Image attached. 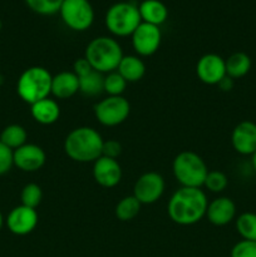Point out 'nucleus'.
<instances>
[{"mask_svg": "<svg viewBox=\"0 0 256 257\" xmlns=\"http://www.w3.org/2000/svg\"><path fill=\"white\" fill-rule=\"evenodd\" d=\"M208 201L201 188L181 187L171 196L167 212L171 220L181 226L195 225L206 216Z\"/></svg>", "mask_w": 256, "mask_h": 257, "instance_id": "1", "label": "nucleus"}, {"mask_svg": "<svg viewBox=\"0 0 256 257\" xmlns=\"http://www.w3.org/2000/svg\"><path fill=\"white\" fill-rule=\"evenodd\" d=\"M103 142L102 136L94 128L78 127L65 138L64 152L75 162H95L102 156Z\"/></svg>", "mask_w": 256, "mask_h": 257, "instance_id": "2", "label": "nucleus"}, {"mask_svg": "<svg viewBox=\"0 0 256 257\" xmlns=\"http://www.w3.org/2000/svg\"><path fill=\"white\" fill-rule=\"evenodd\" d=\"M85 59L90 67L99 73H110L117 70L123 58L119 43L109 37L94 38L85 48Z\"/></svg>", "mask_w": 256, "mask_h": 257, "instance_id": "3", "label": "nucleus"}, {"mask_svg": "<svg viewBox=\"0 0 256 257\" xmlns=\"http://www.w3.org/2000/svg\"><path fill=\"white\" fill-rule=\"evenodd\" d=\"M52 74L43 67H30L18 79L17 92L30 105L52 94Z\"/></svg>", "mask_w": 256, "mask_h": 257, "instance_id": "4", "label": "nucleus"}, {"mask_svg": "<svg viewBox=\"0 0 256 257\" xmlns=\"http://www.w3.org/2000/svg\"><path fill=\"white\" fill-rule=\"evenodd\" d=\"M172 171L176 180L182 187L201 188L208 173L205 161L195 152L183 151L178 153L172 163Z\"/></svg>", "mask_w": 256, "mask_h": 257, "instance_id": "5", "label": "nucleus"}, {"mask_svg": "<svg viewBox=\"0 0 256 257\" xmlns=\"http://www.w3.org/2000/svg\"><path fill=\"white\" fill-rule=\"evenodd\" d=\"M142 23L138 5L131 2L113 4L105 14V27L117 37H128Z\"/></svg>", "mask_w": 256, "mask_h": 257, "instance_id": "6", "label": "nucleus"}, {"mask_svg": "<svg viewBox=\"0 0 256 257\" xmlns=\"http://www.w3.org/2000/svg\"><path fill=\"white\" fill-rule=\"evenodd\" d=\"M59 14L63 23L74 32L89 29L94 20V10L88 0H64Z\"/></svg>", "mask_w": 256, "mask_h": 257, "instance_id": "7", "label": "nucleus"}, {"mask_svg": "<svg viewBox=\"0 0 256 257\" xmlns=\"http://www.w3.org/2000/svg\"><path fill=\"white\" fill-rule=\"evenodd\" d=\"M130 102L122 95H108L94 105L95 118L105 127H115L128 118Z\"/></svg>", "mask_w": 256, "mask_h": 257, "instance_id": "8", "label": "nucleus"}, {"mask_svg": "<svg viewBox=\"0 0 256 257\" xmlns=\"http://www.w3.org/2000/svg\"><path fill=\"white\" fill-rule=\"evenodd\" d=\"M165 192V180L157 172L143 173L135 183L133 196L142 205L157 202Z\"/></svg>", "mask_w": 256, "mask_h": 257, "instance_id": "9", "label": "nucleus"}, {"mask_svg": "<svg viewBox=\"0 0 256 257\" xmlns=\"http://www.w3.org/2000/svg\"><path fill=\"white\" fill-rule=\"evenodd\" d=\"M131 37H132L133 49L141 57H150L155 54L160 48L161 39H162L160 27L143 22L138 25Z\"/></svg>", "mask_w": 256, "mask_h": 257, "instance_id": "10", "label": "nucleus"}, {"mask_svg": "<svg viewBox=\"0 0 256 257\" xmlns=\"http://www.w3.org/2000/svg\"><path fill=\"white\" fill-rule=\"evenodd\" d=\"M196 73L205 84L217 85L226 77L225 59L213 53L202 55L196 65Z\"/></svg>", "mask_w": 256, "mask_h": 257, "instance_id": "11", "label": "nucleus"}, {"mask_svg": "<svg viewBox=\"0 0 256 257\" xmlns=\"http://www.w3.org/2000/svg\"><path fill=\"white\" fill-rule=\"evenodd\" d=\"M38 225V213L34 208L18 206L13 208L7 218V226L14 235L24 236L32 232Z\"/></svg>", "mask_w": 256, "mask_h": 257, "instance_id": "12", "label": "nucleus"}, {"mask_svg": "<svg viewBox=\"0 0 256 257\" xmlns=\"http://www.w3.org/2000/svg\"><path fill=\"white\" fill-rule=\"evenodd\" d=\"M14 166L24 172H35L45 165L47 156L42 147L33 143H25L24 146L14 151Z\"/></svg>", "mask_w": 256, "mask_h": 257, "instance_id": "13", "label": "nucleus"}, {"mask_svg": "<svg viewBox=\"0 0 256 257\" xmlns=\"http://www.w3.org/2000/svg\"><path fill=\"white\" fill-rule=\"evenodd\" d=\"M93 177L102 187L112 188L122 180V168L114 158L100 156L93 166Z\"/></svg>", "mask_w": 256, "mask_h": 257, "instance_id": "14", "label": "nucleus"}, {"mask_svg": "<svg viewBox=\"0 0 256 257\" xmlns=\"http://www.w3.org/2000/svg\"><path fill=\"white\" fill-rule=\"evenodd\" d=\"M233 150L242 156H252L256 152V124L251 120L238 123L231 135Z\"/></svg>", "mask_w": 256, "mask_h": 257, "instance_id": "15", "label": "nucleus"}, {"mask_svg": "<svg viewBox=\"0 0 256 257\" xmlns=\"http://www.w3.org/2000/svg\"><path fill=\"white\" fill-rule=\"evenodd\" d=\"M208 221L215 226H225L236 216V205L231 198L218 197L208 203L206 211Z\"/></svg>", "mask_w": 256, "mask_h": 257, "instance_id": "16", "label": "nucleus"}, {"mask_svg": "<svg viewBox=\"0 0 256 257\" xmlns=\"http://www.w3.org/2000/svg\"><path fill=\"white\" fill-rule=\"evenodd\" d=\"M79 92V78L73 72H60L52 79V94L58 99H69Z\"/></svg>", "mask_w": 256, "mask_h": 257, "instance_id": "17", "label": "nucleus"}, {"mask_svg": "<svg viewBox=\"0 0 256 257\" xmlns=\"http://www.w3.org/2000/svg\"><path fill=\"white\" fill-rule=\"evenodd\" d=\"M141 19L143 23L160 27L167 20L168 9L160 0H143L138 5Z\"/></svg>", "mask_w": 256, "mask_h": 257, "instance_id": "18", "label": "nucleus"}, {"mask_svg": "<svg viewBox=\"0 0 256 257\" xmlns=\"http://www.w3.org/2000/svg\"><path fill=\"white\" fill-rule=\"evenodd\" d=\"M32 115L38 123L44 125L53 124L59 119L60 108L54 99L49 97L32 104Z\"/></svg>", "mask_w": 256, "mask_h": 257, "instance_id": "19", "label": "nucleus"}, {"mask_svg": "<svg viewBox=\"0 0 256 257\" xmlns=\"http://www.w3.org/2000/svg\"><path fill=\"white\" fill-rule=\"evenodd\" d=\"M117 72L124 78L127 83H135L143 78L146 73V65L137 55H123Z\"/></svg>", "mask_w": 256, "mask_h": 257, "instance_id": "20", "label": "nucleus"}, {"mask_svg": "<svg viewBox=\"0 0 256 257\" xmlns=\"http://www.w3.org/2000/svg\"><path fill=\"white\" fill-rule=\"evenodd\" d=\"M225 65L226 75L232 79H238V78L245 77L250 72L251 59L246 53L236 52L225 60Z\"/></svg>", "mask_w": 256, "mask_h": 257, "instance_id": "21", "label": "nucleus"}, {"mask_svg": "<svg viewBox=\"0 0 256 257\" xmlns=\"http://www.w3.org/2000/svg\"><path fill=\"white\" fill-rule=\"evenodd\" d=\"M79 92L87 97H95L104 92V77L93 69L84 77L79 78Z\"/></svg>", "mask_w": 256, "mask_h": 257, "instance_id": "22", "label": "nucleus"}, {"mask_svg": "<svg viewBox=\"0 0 256 257\" xmlns=\"http://www.w3.org/2000/svg\"><path fill=\"white\" fill-rule=\"evenodd\" d=\"M27 138L28 135L24 127L19 124H10L3 130L0 135V142L9 147L10 150L15 151L25 145Z\"/></svg>", "mask_w": 256, "mask_h": 257, "instance_id": "23", "label": "nucleus"}, {"mask_svg": "<svg viewBox=\"0 0 256 257\" xmlns=\"http://www.w3.org/2000/svg\"><path fill=\"white\" fill-rule=\"evenodd\" d=\"M142 203L135 196H125L115 206V216L119 221L127 222L133 220L140 213Z\"/></svg>", "mask_w": 256, "mask_h": 257, "instance_id": "24", "label": "nucleus"}, {"mask_svg": "<svg viewBox=\"0 0 256 257\" xmlns=\"http://www.w3.org/2000/svg\"><path fill=\"white\" fill-rule=\"evenodd\" d=\"M236 228L243 240L256 241V213L245 212L238 216Z\"/></svg>", "mask_w": 256, "mask_h": 257, "instance_id": "25", "label": "nucleus"}, {"mask_svg": "<svg viewBox=\"0 0 256 257\" xmlns=\"http://www.w3.org/2000/svg\"><path fill=\"white\" fill-rule=\"evenodd\" d=\"M20 200H22V205L27 206L30 208H37L40 205L43 200V192L40 186L37 183H28L24 186L22 190V195H20Z\"/></svg>", "mask_w": 256, "mask_h": 257, "instance_id": "26", "label": "nucleus"}, {"mask_svg": "<svg viewBox=\"0 0 256 257\" xmlns=\"http://www.w3.org/2000/svg\"><path fill=\"white\" fill-rule=\"evenodd\" d=\"M64 0H25L28 7L40 15H53L59 12Z\"/></svg>", "mask_w": 256, "mask_h": 257, "instance_id": "27", "label": "nucleus"}, {"mask_svg": "<svg viewBox=\"0 0 256 257\" xmlns=\"http://www.w3.org/2000/svg\"><path fill=\"white\" fill-rule=\"evenodd\" d=\"M127 82L118 72H110L104 77V92L108 95H122L125 90Z\"/></svg>", "mask_w": 256, "mask_h": 257, "instance_id": "28", "label": "nucleus"}, {"mask_svg": "<svg viewBox=\"0 0 256 257\" xmlns=\"http://www.w3.org/2000/svg\"><path fill=\"white\" fill-rule=\"evenodd\" d=\"M228 185V180L226 175L221 171H208L207 176L203 186L207 188L210 192L213 193H220L226 190Z\"/></svg>", "mask_w": 256, "mask_h": 257, "instance_id": "29", "label": "nucleus"}, {"mask_svg": "<svg viewBox=\"0 0 256 257\" xmlns=\"http://www.w3.org/2000/svg\"><path fill=\"white\" fill-rule=\"evenodd\" d=\"M231 257H256V241H238L231 250Z\"/></svg>", "mask_w": 256, "mask_h": 257, "instance_id": "30", "label": "nucleus"}, {"mask_svg": "<svg viewBox=\"0 0 256 257\" xmlns=\"http://www.w3.org/2000/svg\"><path fill=\"white\" fill-rule=\"evenodd\" d=\"M13 155H14V151L10 150L9 147H7V146L0 142V176L9 172L10 168L14 165Z\"/></svg>", "mask_w": 256, "mask_h": 257, "instance_id": "31", "label": "nucleus"}, {"mask_svg": "<svg viewBox=\"0 0 256 257\" xmlns=\"http://www.w3.org/2000/svg\"><path fill=\"white\" fill-rule=\"evenodd\" d=\"M120 153H122V146H120V143L118 142V141L109 140L103 142L102 156L117 160V157L120 155Z\"/></svg>", "mask_w": 256, "mask_h": 257, "instance_id": "32", "label": "nucleus"}, {"mask_svg": "<svg viewBox=\"0 0 256 257\" xmlns=\"http://www.w3.org/2000/svg\"><path fill=\"white\" fill-rule=\"evenodd\" d=\"M92 70H93V68L90 67L89 62H88L85 58L77 59L74 62V64H73V73H74L78 78L84 77V75H87L88 73L92 72Z\"/></svg>", "mask_w": 256, "mask_h": 257, "instance_id": "33", "label": "nucleus"}, {"mask_svg": "<svg viewBox=\"0 0 256 257\" xmlns=\"http://www.w3.org/2000/svg\"><path fill=\"white\" fill-rule=\"evenodd\" d=\"M217 85L220 87L221 90H223V92H228V90H231L233 88V79L228 77V75H226Z\"/></svg>", "mask_w": 256, "mask_h": 257, "instance_id": "34", "label": "nucleus"}, {"mask_svg": "<svg viewBox=\"0 0 256 257\" xmlns=\"http://www.w3.org/2000/svg\"><path fill=\"white\" fill-rule=\"evenodd\" d=\"M252 167H253V171H255V173H256V152L252 155Z\"/></svg>", "mask_w": 256, "mask_h": 257, "instance_id": "35", "label": "nucleus"}, {"mask_svg": "<svg viewBox=\"0 0 256 257\" xmlns=\"http://www.w3.org/2000/svg\"><path fill=\"white\" fill-rule=\"evenodd\" d=\"M2 227H3V215L2 212H0V230H2Z\"/></svg>", "mask_w": 256, "mask_h": 257, "instance_id": "36", "label": "nucleus"}, {"mask_svg": "<svg viewBox=\"0 0 256 257\" xmlns=\"http://www.w3.org/2000/svg\"><path fill=\"white\" fill-rule=\"evenodd\" d=\"M2 28H3V23H2V20H0V30H2Z\"/></svg>", "mask_w": 256, "mask_h": 257, "instance_id": "37", "label": "nucleus"}]
</instances>
